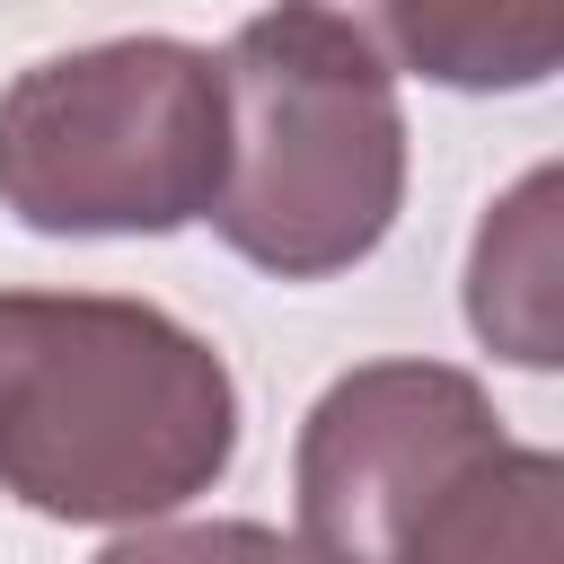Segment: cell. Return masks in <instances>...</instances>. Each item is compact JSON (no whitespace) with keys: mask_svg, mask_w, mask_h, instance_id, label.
Returning a JSON list of instances; mask_svg holds the SVG:
<instances>
[{"mask_svg":"<svg viewBox=\"0 0 564 564\" xmlns=\"http://www.w3.org/2000/svg\"><path fill=\"white\" fill-rule=\"evenodd\" d=\"M467 326L520 370L564 361V326H555V167H529L485 212L476 256H467Z\"/></svg>","mask_w":564,"mask_h":564,"instance_id":"7","label":"cell"},{"mask_svg":"<svg viewBox=\"0 0 564 564\" xmlns=\"http://www.w3.org/2000/svg\"><path fill=\"white\" fill-rule=\"evenodd\" d=\"M388 70L494 97L538 88L564 62V0H326Z\"/></svg>","mask_w":564,"mask_h":564,"instance_id":"5","label":"cell"},{"mask_svg":"<svg viewBox=\"0 0 564 564\" xmlns=\"http://www.w3.org/2000/svg\"><path fill=\"white\" fill-rule=\"evenodd\" d=\"M502 441L494 397L449 361H361L344 370L291 458L308 564H388L405 529Z\"/></svg>","mask_w":564,"mask_h":564,"instance_id":"4","label":"cell"},{"mask_svg":"<svg viewBox=\"0 0 564 564\" xmlns=\"http://www.w3.org/2000/svg\"><path fill=\"white\" fill-rule=\"evenodd\" d=\"M220 62L185 35L53 53L0 88V212L44 238H159L220 194Z\"/></svg>","mask_w":564,"mask_h":564,"instance_id":"3","label":"cell"},{"mask_svg":"<svg viewBox=\"0 0 564 564\" xmlns=\"http://www.w3.org/2000/svg\"><path fill=\"white\" fill-rule=\"evenodd\" d=\"M220 194L212 229L273 282L352 273L405 203V115L397 70L326 9L273 0L220 53Z\"/></svg>","mask_w":564,"mask_h":564,"instance_id":"2","label":"cell"},{"mask_svg":"<svg viewBox=\"0 0 564 564\" xmlns=\"http://www.w3.org/2000/svg\"><path fill=\"white\" fill-rule=\"evenodd\" d=\"M238 458V379L167 308L115 291H0V494L132 529Z\"/></svg>","mask_w":564,"mask_h":564,"instance_id":"1","label":"cell"},{"mask_svg":"<svg viewBox=\"0 0 564 564\" xmlns=\"http://www.w3.org/2000/svg\"><path fill=\"white\" fill-rule=\"evenodd\" d=\"M388 564H564V458L494 441Z\"/></svg>","mask_w":564,"mask_h":564,"instance_id":"6","label":"cell"},{"mask_svg":"<svg viewBox=\"0 0 564 564\" xmlns=\"http://www.w3.org/2000/svg\"><path fill=\"white\" fill-rule=\"evenodd\" d=\"M97 564H308V546L264 520H132Z\"/></svg>","mask_w":564,"mask_h":564,"instance_id":"8","label":"cell"}]
</instances>
